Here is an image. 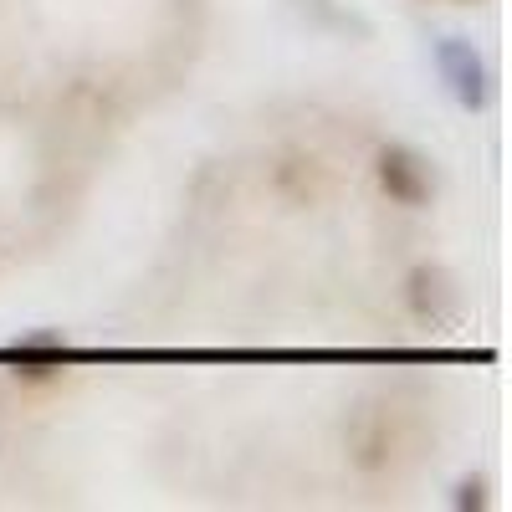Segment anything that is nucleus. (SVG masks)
Segmentation results:
<instances>
[{"label":"nucleus","mask_w":512,"mask_h":512,"mask_svg":"<svg viewBox=\"0 0 512 512\" xmlns=\"http://www.w3.org/2000/svg\"><path fill=\"white\" fill-rule=\"evenodd\" d=\"M374 175H379V190L400 200V205H425L431 200V169L420 164V154L410 149H384L379 164H374Z\"/></svg>","instance_id":"1"},{"label":"nucleus","mask_w":512,"mask_h":512,"mask_svg":"<svg viewBox=\"0 0 512 512\" xmlns=\"http://www.w3.org/2000/svg\"><path fill=\"white\" fill-rule=\"evenodd\" d=\"M477 492H482V487H472V482H466V487H461V497H456V502H461V507H482V497H477Z\"/></svg>","instance_id":"2"}]
</instances>
